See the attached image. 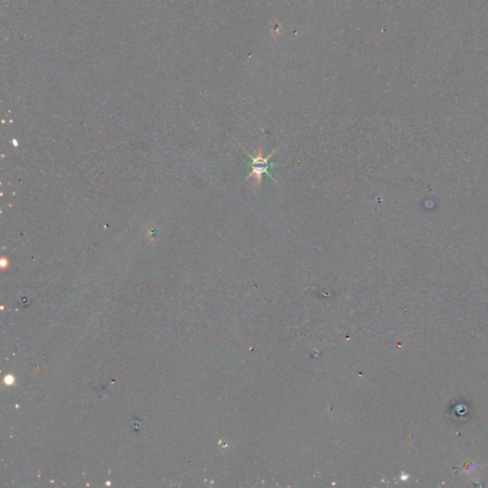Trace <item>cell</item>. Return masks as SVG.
<instances>
[{
	"label": "cell",
	"mask_w": 488,
	"mask_h": 488,
	"mask_svg": "<svg viewBox=\"0 0 488 488\" xmlns=\"http://www.w3.org/2000/svg\"><path fill=\"white\" fill-rule=\"evenodd\" d=\"M243 148V147H242ZM243 151L246 153V155H248L252 159L253 163H252V171H251L250 174L246 177V179H244L243 182H246V181H249L251 178H254V185L258 188H261L262 184V176L263 174H267L271 179L274 180L276 183L279 184V182L275 179L274 177L269 173V169L271 168V166L275 164V163H272L271 165L268 163L269 159H271V157L274 155L275 153L278 151V149H275L273 152H271L269 155L267 156H264L263 155V151H262V146L260 144L259 148H258V151H257V154L255 156H252V155L246 151L245 148H243Z\"/></svg>",
	"instance_id": "cell-1"
}]
</instances>
